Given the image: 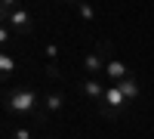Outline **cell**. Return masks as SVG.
Returning <instances> with one entry per match:
<instances>
[{"mask_svg":"<svg viewBox=\"0 0 154 139\" xmlns=\"http://www.w3.org/2000/svg\"><path fill=\"white\" fill-rule=\"evenodd\" d=\"M62 108H65V93L53 90V93L43 96V115H59Z\"/></svg>","mask_w":154,"mask_h":139,"instance_id":"5","label":"cell"},{"mask_svg":"<svg viewBox=\"0 0 154 139\" xmlns=\"http://www.w3.org/2000/svg\"><path fill=\"white\" fill-rule=\"evenodd\" d=\"M43 53H46L49 62H56V59H59V43H46V46H43Z\"/></svg>","mask_w":154,"mask_h":139,"instance_id":"14","label":"cell"},{"mask_svg":"<svg viewBox=\"0 0 154 139\" xmlns=\"http://www.w3.org/2000/svg\"><path fill=\"white\" fill-rule=\"evenodd\" d=\"M117 87H120V93L126 96V102H130V105L136 102L139 96H142V87H139V77H136V74H130V77H126V81H120Z\"/></svg>","mask_w":154,"mask_h":139,"instance_id":"7","label":"cell"},{"mask_svg":"<svg viewBox=\"0 0 154 139\" xmlns=\"http://www.w3.org/2000/svg\"><path fill=\"white\" fill-rule=\"evenodd\" d=\"M3 25H9L16 34H31V25H34V22H31V12L19 3V6H16V9H12L9 16L3 19Z\"/></svg>","mask_w":154,"mask_h":139,"instance_id":"3","label":"cell"},{"mask_svg":"<svg viewBox=\"0 0 154 139\" xmlns=\"http://www.w3.org/2000/svg\"><path fill=\"white\" fill-rule=\"evenodd\" d=\"M9 37H12V28H9V25H3V28H0V43H9Z\"/></svg>","mask_w":154,"mask_h":139,"instance_id":"15","label":"cell"},{"mask_svg":"<svg viewBox=\"0 0 154 139\" xmlns=\"http://www.w3.org/2000/svg\"><path fill=\"white\" fill-rule=\"evenodd\" d=\"M16 68H19L16 56H12L9 49H3V53H0V77H3V81H9L12 74H16Z\"/></svg>","mask_w":154,"mask_h":139,"instance_id":"9","label":"cell"},{"mask_svg":"<svg viewBox=\"0 0 154 139\" xmlns=\"http://www.w3.org/2000/svg\"><path fill=\"white\" fill-rule=\"evenodd\" d=\"M108 59H111V40H99L93 53H86V56H83V68H86V74H89V77H99V74H105Z\"/></svg>","mask_w":154,"mask_h":139,"instance_id":"2","label":"cell"},{"mask_svg":"<svg viewBox=\"0 0 154 139\" xmlns=\"http://www.w3.org/2000/svg\"><path fill=\"white\" fill-rule=\"evenodd\" d=\"M9 139H34V133H31L28 127H22V124H19L16 130H9Z\"/></svg>","mask_w":154,"mask_h":139,"instance_id":"11","label":"cell"},{"mask_svg":"<svg viewBox=\"0 0 154 139\" xmlns=\"http://www.w3.org/2000/svg\"><path fill=\"white\" fill-rule=\"evenodd\" d=\"M99 105H105V108H111V111H120V115H123L130 102H126V96L120 93V87H117V84H111L108 90H105V99H102Z\"/></svg>","mask_w":154,"mask_h":139,"instance_id":"4","label":"cell"},{"mask_svg":"<svg viewBox=\"0 0 154 139\" xmlns=\"http://www.w3.org/2000/svg\"><path fill=\"white\" fill-rule=\"evenodd\" d=\"M3 108L9 115H19V118H31V115L43 118V96L34 87H16V90L3 93Z\"/></svg>","mask_w":154,"mask_h":139,"instance_id":"1","label":"cell"},{"mask_svg":"<svg viewBox=\"0 0 154 139\" xmlns=\"http://www.w3.org/2000/svg\"><path fill=\"white\" fill-rule=\"evenodd\" d=\"M105 90H108V87H102V84H99V77H86V81H83V93L93 99L96 105L105 99Z\"/></svg>","mask_w":154,"mask_h":139,"instance_id":"8","label":"cell"},{"mask_svg":"<svg viewBox=\"0 0 154 139\" xmlns=\"http://www.w3.org/2000/svg\"><path fill=\"white\" fill-rule=\"evenodd\" d=\"M16 6H19V3H16V0H3V3H0V19H6V16H9V12H12V9H16Z\"/></svg>","mask_w":154,"mask_h":139,"instance_id":"12","label":"cell"},{"mask_svg":"<svg viewBox=\"0 0 154 139\" xmlns=\"http://www.w3.org/2000/svg\"><path fill=\"white\" fill-rule=\"evenodd\" d=\"M46 77H59V65H56V62L46 65Z\"/></svg>","mask_w":154,"mask_h":139,"instance_id":"16","label":"cell"},{"mask_svg":"<svg viewBox=\"0 0 154 139\" xmlns=\"http://www.w3.org/2000/svg\"><path fill=\"white\" fill-rule=\"evenodd\" d=\"M105 74H108V77H111L114 84H120V81H126V77H130L133 71L126 68L120 59H108V65H105Z\"/></svg>","mask_w":154,"mask_h":139,"instance_id":"6","label":"cell"},{"mask_svg":"<svg viewBox=\"0 0 154 139\" xmlns=\"http://www.w3.org/2000/svg\"><path fill=\"white\" fill-rule=\"evenodd\" d=\"M71 6H74L77 12H80V19H86V22H93V19L99 16V12H96L93 6H89V3H80V0H74V3H71Z\"/></svg>","mask_w":154,"mask_h":139,"instance_id":"10","label":"cell"},{"mask_svg":"<svg viewBox=\"0 0 154 139\" xmlns=\"http://www.w3.org/2000/svg\"><path fill=\"white\" fill-rule=\"evenodd\" d=\"M96 108H99V115H102V118H108V121H117V118H123L120 111H111V108H105V105H96Z\"/></svg>","mask_w":154,"mask_h":139,"instance_id":"13","label":"cell"}]
</instances>
